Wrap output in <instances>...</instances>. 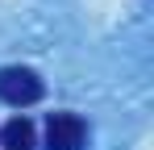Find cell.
Returning <instances> with one entry per match:
<instances>
[{
    "label": "cell",
    "instance_id": "2",
    "mask_svg": "<svg viewBox=\"0 0 154 150\" xmlns=\"http://www.w3.org/2000/svg\"><path fill=\"white\" fill-rule=\"evenodd\" d=\"M88 138V129L75 113H54L46 121V150H79Z\"/></svg>",
    "mask_w": 154,
    "mask_h": 150
},
{
    "label": "cell",
    "instance_id": "1",
    "mask_svg": "<svg viewBox=\"0 0 154 150\" xmlns=\"http://www.w3.org/2000/svg\"><path fill=\"white\" fill-rule=\"evenodd\" d=\"M42 92H46L42 79H38V71H29V67H4V71H0V100L13 104V108L38 104Z\"/></svg>",
    "mask_w": 154,
    "mask_h": 150
},
{
    "label": "cell",
    "instance_id": "3",
    "mask_svg": "<svg viewBox=\"0 0 154 150\" xmlns=\"http://www.w3.org/2000/svg\"><path fill=\"white\" fill-rule=\"evenodd\" d=\"M0 142H4V150H33V125L25 117H13L0 129Z\"/></svg>",
    "mask_w": 154,
    "mask_h": 150
}]
</instances>
